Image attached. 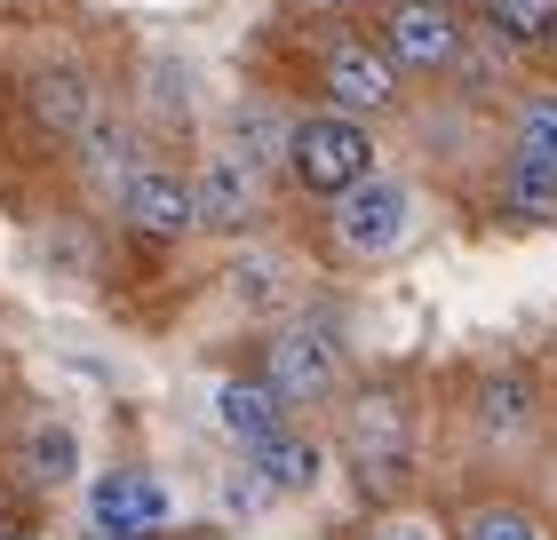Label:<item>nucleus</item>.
Instances as JSON below:
<instances>
[{
  "label": "nucleus",
  "instance_id": "f257e3e1",
  "mask_svg": "<svg viewBox=\"0 0 557 540\" xmlns=\"http://www.w3.org/2000/svg\"><path fill=\"white\" fill-rule=\"evenodd\" d=\"M287 167H295V184H302V191L343 199V191H359V184H367L374 143H367V127H359V120H302V127H287Z\"/></svg>",
  "mask_w": 557,
  "mask_h": 540
},
{
  "label": "nucleus",
  "instance_id": "f03ea898",
  "mask_svg": "<svg viewBox=\"0 0 557 540\" xmlns=\"http://www.w3.org/2000/svg\"><path fill=\"white\" fill-rule=\"evenodd\" d=\"M343 445H350V461L367 469V485L374 477H398L407 469V453H414V422H407V405H398L391 390H367L359 405L343 414Z\"/></svg>",
  "mask_w": 557,
  "mask_h": 540
},
{
  "label": "nucleus",
  "instance_id": "7ed1b4c3",
  "mask_svg": "<svg viewBox=\"0 0 557 540\" xmlns=\"http://www.w3.org/2000/svg\"><path fill=\"white\" fill-rule=\"evenodd\" d=\"M88 508H96V532H128V540H144V532L168 525V485L151 477V469H112V477H96Z\"/></svg>",
  "mask_w": 557,
  "mask_h": 540
},
{
  "label": "nucleus",
  "instance_id": "20e7f679",
  "mask_svg": "<svg viewBox=\"0 0 557 540\" xmlns=\"http://www.w3.org/2000/svg\"><path fill=\"white\" fill-rule=\"evenodd\" d=\"M335 230H343V247H359V254H391L407 239V191L383 184V175H367L359 191H343Z\"/></svg>",
  "mask_w": 557,
  "mask_h": 540
},
{
  "label": "nucleus",
  "instance_id": "39448f33",
  "mask_svg": "<svg viewBox=\"0 0 557 540\" xmlns=\"http://www.w3.org/2000/svg\"><path fill=\"white\" fill-rule=\"evenodd\" d=\"M120 208H128L136 230H151V239H184V230L199 223V191L184 184V175H160V167H144L128 191H120Z\"/></svg>",
  "mask_w": 557,
  "mask_h": 540
},
{
  "label": "nucleus",
  "instance_id": "423d86ee",
  "mask_svg": "<svg viewBox=\"0 0 557 540\" xmlns=\"http://www.w3.org/2000/svg\"><path fill=\"white\" fill-rule=\"evenodd\" d=\"M263 374L287 405H311V398L335 390V342H326V334H278Z\"/></svg>",
  "mask_w": 557,
  "mask_h": 540
},
{
  "label": "nucleus",
  "instance_id": "0eeeda50",
  "mask_svg": "<svg viewBox=\"0 0 557 540\" xmlns=\"http://www.w3.org/2000/svg\"><path fill=\"white\" fill-rule=\"evenodd\" d=\"M326 88H335L343 112H383L398 96V72H391V56H374L367 40H343V48H326Z\"/></svg>",
  "mask_w": 557,
  "mask_h": 540
},
{
  "label": "nucleus",
  "instance_id": "6e6552de",
  "mask_svg": "<svg viewBox=\"0 0 557 540\" xmlns=\"http://www.w3.org/2000/svg\"><path fill=\"white\" fill-rule=\"evenodd\" d=\"M391 48L407 64H454L462 56V24L446 16V0H407V9L391 16Z\"/></svg>",
  "mask_w": 557,
  "mask_h": 540
},
{
  "label": "nucleus",
  "instance_id": "1a4fd4ad",
  "mask_svg": "<svg viewBox=\"0 0 557 540\" xmlns=\"http://www.w3.org/2000/svg\"><path fill=\"white\" fill-rule=\"evenodd\" d=\"M215 422L239 437V445H263V437H278V422H287V398L271 390V374L256 381H223L215 390Z\"/></svg>",
  "mask_w": 557,
  "mask_h": 540
},
{
  "label": "nucleus",
  "instance_id": "9d476101",
  "mask_svg": "<svg viewBox=\"0 0 557 540\" xmlns=\"http://www.w3.org/2000/svg\"><path fill=\"white\" fill-rule=\"evenodd\" d=\"M33 112H40V127H57V136H88L96 127V96H88L81 72H40L33 80Z\"/></svg>",
  "mask_w": 557,
  "mask_h": 540
},
{
  "label": "nucleus",
  "instance_id": "9b49d317",
  "mask_svg": "<svg viewBox=\"0 0 557 540\" xmlns=\"http://www.w3.org/2000/svg\"><path fill=\"white\" fill-rule=\"evenodd\" d=\"M191 191H199V223H215V230H239L247 208H256V184H247V167H239V160H215Z\"/></svg>",
  "mask_w": 557,
  "mask_h": 540
},
{
  "label": "nucleus",
  "instance_id": "f8f14e48",
  "mask_svg": "<svg viewBox=\"0 0 557 540\" xmlns=\"http://www.w3.org/2000/svg\"><path fill=\"white\" fill-rule=\"evenodd\" d=\"M247 461H256L278 493H311V485H319V445H311V437L278 429V437H263V445H247Z\"/></svg>",
  "mask_w": 557,
  "mask_h": 540
},
{
  "label": "nucleus",
  "instance_id": "ddd939ff",
  "mask_svg": "<svg viewBox=\"0 0 557 540\" xmlns=\"http://www.w3.org/2000/svg\"><path fill=\"white\" fill-rule=\"evenodd\" d=\"M16 461H24V477H33V485H72V469H81V445H72L64 422H33Z\"/></svg>",
  "mask_w": 557,
  "mask_h": 540
},
{
  "label": "nucleus",
  "instance_id": "4468645a",
  "mask_svg": "<svg viewBox=\"0 0 557 540\" xmlns=\"http://www.w3.org/2000/svg\"><path fill=\"white\" fill-rule=\"evenodd\" d=\"M478 422H486L494 437H518L525 422H534V390H525L518 374H494V381H478Z\"/></svg>",
  "mask_w": 557,
  "mask_h": 540
},
{
  "label": "nucleus",
  "instance_id": "2eb2a0df",
  "mask_svg": "<svg viewBox=\"0 0 557 540\" xmlns=\"http://www.w3.org/2000/svg\"><path fill=\"white\" fill-rule=\"evenodd\" d=\"M81 143H88V175H96V184H104V191H128L136 175H144V167H136V151H128V136H120L112 120H96V127H88Z\"/></svg>",
  "mask_w": 557,
  "mask_h": 540
},
{
  "label": "nucleus",
  "instance_id": "dca6fc26",
  "mask_svg": "<svg viewBox=\"0 0 557 540\" xmlns=\"http://www.w3.org/2000/svg\"><path fill=\"white\" fill-rule=\"evenodd\" d=\"M510 208H518V215H534V223L557 215V160H534V151H518V167H510Z\"/></svg>",
  "mask_w": 557,
  "mask_h": 540
},
{
  "label": "nucleus",
  "instance_id": "f3484780",
  "mask_svg": "<svg viewBox=\"0 0 557 540\" xmlns=\"http://www.w3.org/2000/svg\"><path fill=\"white\" fill-rule=\"evenodd\" d=\"M486 16L510 40H549L557 33V0H486Z\"/></svg>",
  "mask_w": 557,
  "mask_h": 540
},
{
  "label": "nucleus",
  "instance_id": "a211bd4d",
  "mask_svg": "<svg viewBox=\"0 0 557 540\" xmlns=\"http://www.w3.org/2000/svg\"><path fill=\"white\" fill-rule=\"evenodd\" d=\"M462 540H542V532H534V517H525V508H502V501H486V508H470Z\"/></svg>",
  "mask_w": 557,
  "mask_h": 540
},
{
  "label": "nucleus",
  "instance_id": "6ab92c4d",
  "mask_svg": "<svg viewBox=\"0 0 557 540\" xmlns=\"http://www.w3.org/2000/svg\"><path fill=\"white\" fill-rule=\"evenodd\" d=\"M518 151H534V160H557V96H534L518 120Z\"/></svg>",
  "mask_w": 557,
  "mask_h": 540
},
{
  "label": "nucleus",
  "instance_id": "aec40b11",
  "mask_svg": "<svg viewBox=\"0 0 557 540\" xmlns=\"http://www.w3.org/2000/svg\"><path fill=\"white\" fill-rule=\"evenodd\" d=\"M239 143H247V160H271V143H278V127H271L263 112H247V120H239Z\"/></svg>",
  "mask_w": 557,
  "mask_h": 540
},
{
  "label": "nucleus",
  "instance_id": "412c9836",
  "mask_svg": "<svg viewBox=\"0 0 557 540\" xmlns=\"http://www.w3.org/2000/svg\"><path fill=\"white\" fill-rule=\"evenodd\" d=\"M232 278H239V294H247V302H256V311H263V302L278 294V287H271V263H239Z\"/></svg>",
  "mask_w": 557,
  "mask_h": 540
},
{
  "label": "nucleus",
  "instance_id": "4be33fe9",
  "mask_svg": "<svg viewBox=\"0 0 557 540\" xmlns=\"http://www.w3.org/2000/svg\"><path fill=\"white\" fill-rule=\"evenodd\" d=\"M319 9H359V0H319Z\"/></svg>",
  "mask_w": 557,
  "mask_h": 540
},
{
  "label": "nucleus",
  "instance_id": "5701e85b",
  "mask_svg": "<svg viewBox=\"0 0 557 540\" xmlns=\"http://www.w3.org/2000/svg\"><path fill=\"white\" fill-rule=\"evenodd\" d=\"M88 540H128V532H88Z\"/></svg>",
  "mask_w": 557,
  "mask_h": 540
},
{
  "label": "nucleus",
  "instance_id": "b1692460",
  "mask_svg": "<svg viewBox=\"0 0 557 540\" xmlns=\"http://www.w3.org/2000/svg\"><path fill=\"white\" fill-rule=\"evenodd\" d=\"M199 540H223V532H199Z\"/></svg>",
  "mask_w": 557,
  "mask_h": 540
}]
</instances>
